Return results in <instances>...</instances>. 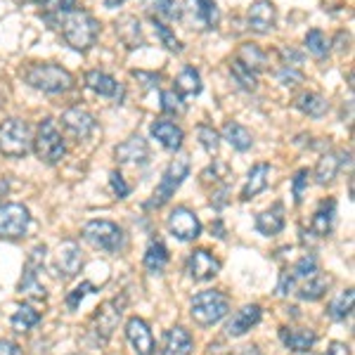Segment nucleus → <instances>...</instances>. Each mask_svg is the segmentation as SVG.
Returning <instances> with one entry per match:
<instances>
[{
	"label": "nucleus",
	"mask_w": 355,
	"mask_h": 355,
	"mask_svg": "<svg viewBox=\"0 0 355 355\" xmlns=\"http://www.w3.org/2000/svg\"><path fill=\"white\" fill-rule=\"evenodd\" d=\"M110 185H112V192L116 194L119 199H125L130 194V185L123 180V175L119 173V171H112V175H110Z\"/></svg>",
	"instance_id": "49"
},
{
	"label": "nucleus",
	"mask_w": 355,
	"mask_h": 355,
	"mask_svg": "<svg viewBox=\"0 0 355 355\" xmlns=\"http://www.w3.org/2000/svg\"><path fill=\"white\" fill-rule=\"evenodd\" d=\"M125 0H105V8H110V10H114V8H119V5H123Z\"/></svg>",
	"instance_id": "54"
},
{
	"label": "nucleus",
	"mask_w": 355,
	"mask_h": 355,
	"mask_svg": "<svg viewBox=\"0 0 355 355\" xmlns=\"http://www.w3.org/2000/svg\"><path fill=\"white\" fill-rule=\"evenodd\" d=\"M324 355H351V351H348L346 343L341 341H331L327 346V351H324Z\"/></svg>",
	"instance_id": "52"
},
{
	"label": "nucleus",
	"mask_w": 355,
	"mask_h": 355,
	"mask_svg": "<svg viewBox=\"0 0 355 355\" xmlns=\"http://www.w3.org/2000/svg\"><path fill=\"white\" fill-rule=\"evenodd\" d=\"M190 175V157H178L168 166H166L162 180H159L157 190L152 192V199L145 204V209H162L164 204L171 202V197L178 192V187L185 182Z\"/></svg>",
	"instance_id": "5"
},
{
	"label": "nucleus",
	"mask_w": 355,
	"mask_h": 355,
	"mask_svg": "<svg viewBox=\"0 0 355 355\" xmlns=\"http://www.w3.org/2000/svg\"><path fill=\"white\" fill-rule=\"evenodd\" d=\"M150 133L154 140L168 152H178L182 147V140H185V133H182L180 125L168 121V119H157V121L152 123Z\"/></svg>",
	"instance_id": "20"
},
{
	"label": "nucleus",
	"mask_w": 355,
	"mask_h": 355,
	"mask_svg": "<svg viewBox=\"0 0 355 355\" xmlns=\"http://www.w3.org/2000/svg\"><path fill=\"white\" fill-rule=\"evenodd\" d=\"M0 355H24L21 348L10 339H0Z\"/></svg>",
	"instance_id": "51"
},
{
	"label": "nucleus",
	"mask_w": 355,
	"mask_h": 355,
	"mask_svg": "<svg viewBox=\"0 0 355 355\" xmlns=\"http://www.w3.org/2000/svg\"><path fill=\"white\" fill-rule=\"evenodd\" d=\"M114 157H116L119 164L145 166L147 162H150V147H147L145 137L130 135L128 140H123L121 145H116V150H114Z\"/></svg>",
	"instance_id": "17"
},
{
	"label": "nucleus",
	"mask_w": 355,
	"mask_h": 355,
	"mask_svg": "<svg viewBox=\"0 0 355 355\" xmlns=\"http://www.w3.org/2000/svg\"><path fill=\"white\" fill-rule=\"evenodd\" d=\"M175 93L182 95V97H197L199 93L204 90V83H202V76L194 67H185L180 73L175 76Z\"/></svg>",
	"instance_id": "31"
},
{
	"label": "nucleus",
	"mask_w": 355,
	"mask_h": 355,
	"mask_svg": "<svg viewBox=\"0 0 355 355\" xmlns=\"http://www.w3.org/2000/svg\"><path fill=\"white\" fill-rule=\"evenodd\" d=\"M60 28H62V36H64L67 45H71L78 53H85V50L93 48L97 36H100V21H97L88 10H81V8L69 12L64 19L60 21Z\"/></svg>",
	"instance_id": "2"
},
{
	"label": "nucleus",
	"mask_w": 355,
	"mask_h": 355,
	"mask_svg": "<svg viewBox=\"0 0 355 355\" xmlns=\"http://www.w3.org/2000/svg\"><path fill=\"white\" fill-rule=\"evenodd\" d=\"M246 19H249L251 31L270 33L275 24H277V8H275L270 0H256V3H251Z\"/></svg>",
	"instance_id": "18"
},
{
	"label": "nucleus",
	"mask_w": 355,
	"mask_h": 355,
	"mask_svg": "<svg viewBox=\"0 0 355 355\" xmlns=\"http://www.w3.org/2000/svg\"><path fill=\"white\" fill-rule=\"evenodd\" d=\"M308 178H311V171L301 168V171H296L294 180H291V194H294L296 206L303 202V194H306V187H308Z\"/></svg>",
	"instance_id": "46"
},
{
	"label": "nucleus",
	"mask_w": 355,
	"mask_h": 355,
	"mask_svg": "<svg viewBox=\"0 0 355 355\" xmlns=\"http://www.w3.org/2000/svg\"><path fill=\"white\" fill-rule=\"evenodd\" d=\"M230 76L239 88L246 90V93H254V90L259 88V73H254L251 69H246L242 62H237V60L230 62Z\"/></svg>",
	"instance_id": "37"
},
{
	"label": "nucleus",
	"mask_w": 355,
	"mask_h": 355,
	"mask_svg": "<svg viewBox=\"0 0 355 355\" xmlns=\"http://www.w3.org/2000/svg\"><path fill=\"white\" fill-rule=\"evenodd\" d=\"M116 33L119 38L128 45V48H140L142 36H140V21L135 17H123V19L116 21Z\"/></svg>",
	"instance_id": "36"
},
{
	"label": "nucleus",
	"mask_w": 355,
	"mask_h": 355,
	"mask_svg": "<svg viewBox=\"0 0 355 355\" xmlns=\"http://www.w3.org/2000/svg\"><path fill=\"white\" fill-rule=\"evenodd\" d=\"M277 81L287 88H294V85L303 83V67H289V64H282L277 69Z\"/></svg>",
	"instance_id": "45"
},
{
	"label": "nucleus",
	"mask_w": 355,
	"mask_h": 355,
	"mask_svg": "<svg viewBox=\"0 0 355 355\" xmlns=\"http://www.w3.org/2000/svg\"><path fill=\"white\" fill-rule=\"evenodd\" d=\"M289 270H291V275H294L296 284H301V282H306L308 277H313L315 272H320L318 270V259H315L313 254H303L301 259L289 268Z\"/></svg>",
	"instance_id": "40"
},
{
	"label": "nucleus",
	"mask_w": 355,
	"mask_h": 355,
	"mask_svg": "<svg viewBox=\"0 0 355 355\" xmlns=\"http://www.w3.org/2000/svg\"><path fill=\"white\" fill-rule=\"evenodd\" d=\"M237 62H242L246 69H251L254 73H261L268 69V53L261 48V45L256 43H244L239 45L237 50V57H234Z\"/></svg>",
	"instance_id": "29"
},
{
	"label": "nucleus",
	"mask_w": 355,
	"mask_h": 355,
	"mask_svg": "<svg viewBox=\"0 0 355 355\" xmlns=\"http://www.w3.org/2000/svg\"><path fill=\"white\" fill-rule=\"evenodd\" d=\"M220 272V261L209 249H194L187 259V275L194 282H209Z\"/></svg>",
	"instance_id": "15"
},
{
	"label": "nucleus",
	"mask_w": 355,
	"mask_h": 355,
	"mask_svg": "<svg viewBox=\"0 0 355 355\" xmlns=\"http://www.w3.org/2000/svg\"><path fill=\"white\" fill-rule=\"evenodd\" d=\"M168 249H166V244L162 242V239H152L150 246H147L145 251V259H142V263H145V268L150 270L152 275H159L166 270V266H168Z\"/></svg>",
	"instance_id": "32"
},
{
	"label": "nucleus",
	"mask_w": 355,
	"mask_h": 355,
	"mask_svg": "<svg viewBox=\"0 0 355 355\" xmlns=\"http://www.w3.org/2000/svg\"><path fill=\"white\" fill-rule=\"evenodd\" d=\"M166 227L180 242H194V239L202 234V223H199L197 214L190 211L187 206H175L168 214V220H166Z\"/></svg>",
	"instance_id": "11"
},
{
	"label": "nucleus",
	"mask_w": 355,
	"mask_h": 355,
	"mask_svg": "<svg viewBox=\"0 0 355 355\" xmlns=\"http://www.w3.org/2000/svg\"><path fill=\"white\" fill-rule=\"evenodd\" d=\"M31 128L21 119H5L0 123V154L10 159H24L31 152Z\"/></svg>",
	"instance_id": "6"
},
{
	"label": "nucleus",
	"mask_w": 355,
	"mask_h": 355,
	"mask_svg": "<svg viewBox=\"0 0 355 355\" xmlns=\"http://www.w3.org/2000/svg\"><path fill=\"white\" fill-rule=\"evenodd\" d=\"M261 318H263V308L259 303H249V306L239 308L225 324L227 336H244L251 327H256L261 322Z\"/></svg>",
	"instance_id": "19"
},
{
	"label": "nucleus",
	"mask_w": 355,
	"mask_h": 355,
	"mask_svg": "<svg viewBox=\"0 0 355 355\" xmlns=\"http://www.w3.org/2000/svg\"><path fill=\"white\" fill-rule=\"evenodd\" d=\"M123 306H125V296L105 301L97 308V313L93 315V322H90V331H88V336L93 339L95 346H105V343L110 341L112 331L116 329L119 320H121V315H123Z\"/></svg>",
	"instance_id": "8"
},
{
	"label": "nucleus",
	"mask_w": 355,
	"mask_h": 355,
	"mask_svg": "<svg viewBox=\"0 0 355 355\" xmlns=\"http://www.w3.org/2000/svg\"><path fill=\"white\" fill-rule=\"evenodd\" d=\"M31 225V214L24 204L3 202L0 204V239H21Z\"/></svg>",
	"instance_id": "10"
},
{
	"label": "nucleus",
	"mask_w": 355,
	"mask_h": 355,
	"mask_svg": "<svg viewBox=\"0 0 355 355\" xmlns=\"http://www.w3.org/2000/svg\"><path fill=\"white\" fill-rule=\"evenodd\" d=\"M60 123H62V128H64V133L78 142L88 140V137L95 133V125H97L95 116L88 110H83V107H71V110H67L62 114Z\"/></svg>",
	"instance_id": "14"
},
{
	"label": "nucleus",
	"mask_w": 355,
	"mask_h": 355,
	"mask_svg": "<svg viewBox=\"0 0 355 355\" xmlns=\"http://www.w3.org/2000/svg\"><path fill=\"white\" fill-rule=\"evenodd\" d=\"M256 230L266 237H275L284 230V206L282 204H275L272 209L268 211H261L256 216Z\"/></svg>",
	"instance_id": "27"
},
{
	"label": "nucleus",
	"mask_w": 355,
	"mask_h": 355,
	"mask_svg": "<svg viewBox=\"0 0 355 355\" xmlns=\"http://www.w3.org/2000/svg\"><path fill=\"white\" fill-rule=\"evenodd\" d=\"M230 313V299L218 289H204L190 303V315L199 327H211Z\"/></svg>",
	"instance_id": "3"
},
{
	"label": "nucleus",
	"mask_w": 355,
	"mask_h": 355,
	"mask_svg": "<svg viewBox=\"0 0 355 355\" xmlns=\"http://www.w3.org/2000/svg\"><path fill=\"white\" fill-rule=\"evenodd\" d=\"M142 5H145L152 19L164 21V24L180 19V8H178L175 0H142Z\"/></svg>",
	"instance_id": "33"
},
{
	"label": "nucleus",
	"mask_w": 355,
	"mask_h": 355,
	"mask_svg": "<svg viewBox=\"0 0 355 355\" xmlns=\"http://www.w3.org/2000/svg\"><path fill=\"white\" fill-rule=\"evenodd\" d=\"M125 339L130 341L135 355H154L157 353V341L150 329V324L142 318H130L125 322Z\"/></svg>",
	"instance_id": "16"
},
{
	"label": "nucleus",
	"mask_w": 355,
	"mask_h": 355,
	"mask_svg": "<svg viewBox=\"0 0 355 355\" xmlns=\"http://www.w3.org/2000/svg\"><path fill=\"white\" fill-rule=\"evenodd\" d=\"M194 339L185 327H171L164 336V355H192Z\"/></svg>",
	"instance_id": "24"
},
{
	"label": "nucleus",
	"mask_w": 355,
	"mask_h": 355,
	"mask_svg": "<svg viewBox=\"0 0 355 355\" xmlns=\"http://www.w3.org/2000/svg\"><path fill=\"white\" fill-rule=\"evenodd\" d=\"M81 266H83V259H81V249L73 239H67L57 246V254H55V275L57 279L62 282H69L73 279L78 272H81Z\"/></svg>",
	"instance_id": "12"
},
{
	"label": "nucleus",
	"mask_w": 355,
	"mask_h": 355,
	"mask_svg": "<svg viewBox=\"0 0 355 355\" xmlns=\"http://www.w3.org/2000/svg\"><path fill=\"white\" fill-rule=\"evenodd\" d=\"M223 140L237 152H246V150H251V145H254L251 130L239 121H225V125H223Z\"/></svg>",
	"instance_id": "28"
},
{
	"label": "nucleus",
	"mask_w": 355,
	"mask_h": 355,
	"mask_svg": "<svg viewBox=\"0 0 355 355\" xmlns=\"http://www.w3.org/2000/svg\"><path fill=\"white\" fill-rule=\"evenodd\" d=\"M21 78L31 88L48 95H62L73 88V73L53 62H31L26 69H21Z\"/></svg>",
	"instance_id": "1"
},
{
	"label": "nucleus",
	"mask_w": 355,
	"mask_h": 355,
	"mask_svg": "<svg viewBox=\"0 0 355 355\" xmlns=\"http://www.w3.org/2000/svg\"><path fill=\"white\" fill-rule=\"evenodd\" d=\"M351 166V152H327L320 157L318 166H315V182L318 185H329L339 173L341 166Z\"/></svg>",
	"instance_id": "21"
},
{
	"label": "nucleus",
	"mask_w": 355,
	"mask_h": 355,
	"mask_svg": "<svg viewBox=\"0 0 355 355\" xmlns=\"http://www.w3.org/2000/svg\"><path fill=\"white\" fill-rule=\"evenodd\" d=\"M296 279H294V275H291V270L287 268V270H282L279 272V282H277V296H291V294H296Z\"/></svg>",
	"instance_id": "48"
},
{
	"label": "nucleus",
	"mask_w": 355,
	"mask_h": 355,
	"mask_svg": "<svg viewBox=\"0 0 355 355\" xmlns=\"http://www.w3.org/2000/svg\"><path fill=\"white\" fill-rule=\"evenodd\" d=\"M78 8L76 0H55V3H50V8L45 10V21H50L53 26H60V21L64 19L69 12H73V10Z\"/></svg>",
	"instance_id": "41"
},
{
	"label": "nucleus",
	"mask_w": 355,
	"mask_h": 355,
	"mask_svg": "<svg viewBox=\"0 0 355 355\" xmlns=\"http://www.w3.org/2000/svg\"><path fill=\"white\" fill-rule=\"evenodd\" d=\"M33 3H41V5H48L50 0H33Z\"/></svg>",
	"instance_id": "55"
},
{
	"label": "nucleus",
	"mask_w": 355,
	"mask_h": 355,
	"mask_svg": "<svg viewBox=\"0 0 355 355\" xmlns=\"http://www.w3.org/2000/svg\"><path fill=\"white\" fill-rule=\"evenodd\" d=\"M268 182H270V164H266V162L256 164L254 168L249 171L246 185L242 187V202H249V199L259 197L268 187Z\"/></svg>",
	"instance_id": "26"
},
{
	"label": "nucleus",
	"mask_w": 355,
	"mask_h": 355,
	"mask_svg": "<svg viewBox=\"0 0 355 355\" xmlns=\"http://www.w3.org/2000/svg\"><path fill=\"white\" fill-rule=\"evenodd\" d=\"M334 220H336V202L334 199H324L311 218V232L315 237H327L331 227H334Z\"/></svg>",
	"instance_id": "25"
},
{
	"label": "nucleus",
	"mask_w": 355,
	"mask_h": 355,
	"mask_svg": "<svg viewBox=\"0 0 355 355\" xmlns=\"http://www.w3.org/2000/svg\"><path fill=\"white\" fill-rule=\"evenodd\" d=\"M303 45H306L308 55H313L315 60H324L331 50V41L324 36L322 28H311L306 33V38H303Z\"/></svg>",
	"instance_id": "35"
},
{
	"label": "nucleus",
	"mask_w": 355,
	"mask_h": 355,
	"mask_svg": "<svg viewBox=\"0 0 355 355\" xmlns=\"http://www.w3.org/2000/svg\"><path fill=\"white\" fill-rule=\"evenodd\" d=\"M197 137H199V145L204 147L206 154H218L220 147V133L209 123L197 125Z\"/></svg>",
	"instance_id": "43"
},
{
	"label": "nucleus",
	"mask_w": 355,
	"mask_h": 355,
	"mask_svg": "<svg viewBox=\"0 0 355 355\" xmlns=\"http://www.w3.org/2000/svg\"><path fill=\"white\" fill-rule=\"evenodd\" d=\"M182 12L190 24L204 28V31H214L220 21V10L216 0H187Z\"/></svg>",
	"instance_id": "13"
},
{
	"label": "nucleus",
	"mask_w": 355,
	"mask_h": 355,
	"mask_svg": "<svg viewBox=\"0 0 355 355\" xmlns=\"http://www.w3.org/2000/svg\"><path fill=\"white\" fill-rule=\"evenodd\" d=\"M279 341L294 353H308L313 351L318 334L313 329H294V327H282L279 329Z\"/></svg>",
	"instance_id": "23"
},
{
	"label": "nucleus",
	"mask_w": 355,
	"mask_h": 355,
	"mask_svg": "<svg viewBox=\"0 0 355 355\" xmlns=\"http://www.w3.org/2000/svg\"><path fill=\"white\" fill-rule=\"evenodd\" d=\"M81 234H83V239L90 246H95V249H100V251H110V254L121 251L123 242H125L123 230L112 220H90V223H85Z\"/></svg>",
	"instance_id": "9"
},
{
	"label": "nucleus",
	"mask_w": 355,
	"mask_h": 355,
	"mask_svg": "<svg viewBox=\"0 0 355 355\" xmlns=\"http://www.w3.org/2000/svg\"><path fill=\"white\" fill-rule=\"evenodd\" d=\"M45 244H36L31 249L24 266V275H21L19 284H17V291L21 296H28L33 301H45L48 299V291H45L43 282H41V270H43V261H45Z\"/></svg>",
	"instance_id": "7"
},
{
	"label": "nucleus",
	"mask_w": 355,
	"mask_h": 355,
	"mask_svg": "<svg viewBox=\"0 0 355 355\" xmlns=\"http://www.w3.org/2000/svg\"><path fill=\"white\" fill-rule=\"evenodd\" d=\"M239 355H263V353L259 351V346H244Z\"/></svg>",
	"instance_id": "53"
},
{
	"label": "nucleus",
	"mask_w": 355,
	"mask_h": 355,
	"mask_svg": "<svg viewBox=\"0 0 355 355\" xmlns=\"http://www.w3.org/2000/svg\"><path fill=\"white\" fill-rule=\"evenodd\" d=\"M327 287H329V277H324L322 272H315L313 277H308L306 282H301L296 287V294H299L301 301H320L324 294H327Z\"/></svg>",
	"instance_id": "34"
},
{
	"label": "nucleus",
	"mask_w": 355,
	"mask_h": 355,
	"mask_svg": "<svg viewBox=\"0 0 355 355\" xmlns=\"http://www.w3.org/2000/svg\"><path fill=\"white\" fill-rule=\"evenodd\" d=\"M41 322V313L33 311L31 306H19L10 318V324H12L15 331H28L33 329L36 324Z\"/></svg>",
	"instance_id": "39"
},
{
	"label": "nucleus",
	"mask_w": 355,
	"mask_h": 355,
	"mask_svg": "<svg viewBox=\"0 0 355 355\" xmlns=\"http://www.w3.org/2000/svg\"><path fill=\"white\" fill-rule=\"evenodd\" d=\"M162 112L168 116H182L187 112V102L175 90H162Z\"/></svg>",
	"instance_id": "42"
},
{
	"label": "nucleus",
	"mask_w": 355,
	"mask_h": 355,
	"mask_svg": "<svg viewBox=\"0 0 355 355\" xmlns=\"http://www.w3.org/2000/svg\"><path fill=\"white\" fill-rule=\"evenodd\" d=\"M152 26H154V33H157V38L162 41V45H164L166 50H171V53H182V43L175 38V33L171 31L168 24L152 19Z\"/></svg>",
	"instance_id": "44"
},
{
	"label": "nucleus",
	"mask_w": 355,
	"mask_h": 355,
	"mask_svg": "<svg viewBox=\"0 0 355 355\" xmlns=\"http://www.w3.org/2000/svg\"><path fill=\"white\" fill-rule=\"evenodd\" d=\"M88 294H95V284H90V282H83L81 287L69 291V294H67V308H69V311H76V308L81 306V301Z\"/></svg>",
	"instance_id": "47"
},
{
	"label": "nucleus",
	"mask_w": 355,
	"mask_h": 355,
	"mask_svg": "<svg viewBox=\"0 0 355 355\" xmlns=\"http://www.w3.org/2000/svg\"><path fill=\"white\" fill-rule=\"evenodd\" d=\"M31 150L41 159L43 164H60L67 154V145H64V137L57 130V123L53 119H43L36 128V135L31 140Z\"/></svg>",
	"instance_id": "4"
},
{
	"label": "nucleus",
	"mask_w": 355,
	"mask_h": 355,
	"mask_svg": "<svg viewBox=\"0 0 355 355\" xmlns=\"http://www.w3.org/2000/svg\"><path fill=\"white\" fill-rule=\"evenodd\" d=\"M85 85L100 97H121L123 95L121 83H119L112 73L100 71V69H93V71L85 73Z\"/></svg>",
	"instance_id": "22"
},
{
	"label": "nucleus",
	"mask_w": 355,
	"mask_h": 355,
	"mask_svg": "<svg viewBox=\"0 0 355 355\" xmlns=\"http://www.w3.org/2000/svg\"><path fill=\"white\" fill-rule=\"evenodd\" d=\"M133 76L137 78V81H142V85H145L147 90H152V88H157L159 85V73H147V71H133Z\"/></svg>",
	"instance_id": "50"
},
{
	"label": "nucleus",
	"mask_w": 355,
	"mask_h": 355,
	"mask_svg": "<svg viewBox=\"0 0 355 355\" xmlns=\"http://www.w3.org/2000/svg\"><path fill=\"white\" fill-rule=\"evenodd\" d=\"M294 107L301 114L311 116V119H322L324 114H327V110H329V102L324 100L320 93H311V90H306V93H301L294 100Z\"/></svg>",
	"instance_id": "30"
},
{
	"label": "nucleus",
	"mask_w": 355,
	"mask_h": 355,
	"mask_svg": "<svg viewBox=\"0 0 355 355\" xmlns=\"http://www.w3.org/2000/svg\"><path fill=\"white\" fill-rule=\"evenodd\" d=\"M353 301H355L353 289L341 291V294L336 296V299L327 306V315H329L331 320H336V322H341V320L351 318V313H353Z\"/></svg>",
	"instance_id": "38"
}]
</instances>
